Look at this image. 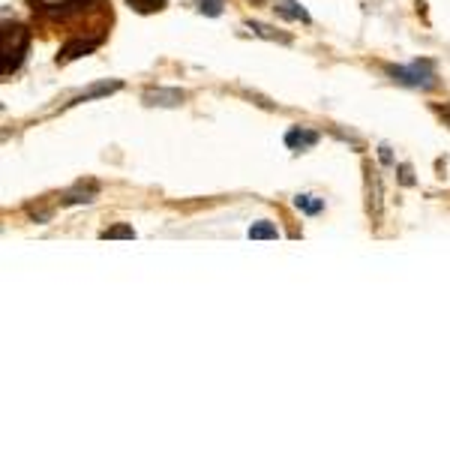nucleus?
Masks as SVG:
<instances>
[{
	"mask_svg": "<svg viewBox=\"0 0 450 450\" xmlns=\"http://www.w3.org/2000/svg\"><path fill=\"white\" fill-rule=\"evenodd\" d=\"M387 75L403 84V87H415V91H432L439 84V75H435V64L432 60H411L405 67H387Z\"/></svg>",
	"mask_w": 450,
	"mask_h": 450,
	"instance_id": "1",
	"label": "nucleus"
},
{
	"mask_svg": "<svg viewBox=\"0 0 450 450\" xmlns=\"http://www.w3.org/2000/svg\"><path fill=\"white\" fill-rule=\"evenodd\" d=\"M30 48V30L24 24H6L4 28V57H0V72L9 75L24 64V54Z\"/></svg>",
	"mask_w": 450,
	"mask_h": 450,
	"instance_id": "2",
	"label": "nucleus"
},
{
	"mask_svg": "<svg viewBox=\"0 0 450 450\" xmlns=\"http://www.w3.org/2000/svg\"><path fill=\"white\" fill-rule=\"evenodd\" d=\"M87 6V0H57V4H48V0H30V9L40 12V16L52 18V21H67L72 16H79V12Z\"/></svg>",
	"mask_w": 450,
	"mask_h": 450,
	"instance_id": "3",
	"label": "nucleus"
},
{
	"mask_svg": "<svg viewBox=\"0 0 450 450\" xmlns=\"http://www.w3.org/2000/svg\"><path fill=\"white\" fill-rule=\"evenodd\" d=\"M142 99L150 108H178V105H183L186 93L178 91V87H150V91L142 93Z\"/></svg>",
	"mask_w": 450,
	"mask_h": 450,
	"instance_id": "4",
	"label": "nucleus"
},
{
	"mask_svg": "<svg viewBox=\"0 0 450 450\" xmlns=\"http://www.w3.org/2000/svg\"><path fill=\"white\" fill-rule=\"evenodd\" d=\"M318 139H321V135H318L316 129H309V127H292L289 132H285V147L294 150V154H300V150L316 147Z\"/></svg>",
	"mask_w": 450,
	"mask_h": 450,
	"instance_id": "5",
	"label": "nucleus"
},
{
	"mask_svg": "<svg viewBox=\"0 0 450 450\" xmlns=\"http://www.w3.org/2000/svg\"><path fill=\"white\" fill-rule=\"evenodd\" d=\"M99 195V186L93 183V180H81V183H75L72 190H67L64 195H60V204L64 207H69V204H91L93 198Z\"/></svg>",
	"mask_w": 450,
	"mask_h": 450,
	"instance_id": "6",
	"label": "nucleus"
},
{
	"mask_svg": "<svg viewBox=\"0 0 450 450\" xmlns=\"http://www.w3.org/2000/svg\"><path fill=\"white\" fill-rule=\"evenodd\" d=\"M103 42V36H93V40H69L57 54V64H69V60H79L84 54H91L93 48Z\"/></svg>",
	"mask_w": 450,
	"mask_h": 450,
	"instance_id": "7",
	"label": "nucleus"
},
{
	"mask_svg": "<svg viewBox=\"0 0 450 450\" xmlns=\"http://www.w3.org/2000/svg\"><path fill=\"white\" fill-rule=\"evenodd\" d=\"M123 87V81H99V84H93L91 91H84V93H79L72 99V103H67V105H81V103H91V99H99V96H108V93H115V91H120Z\"/></svg>",
	"mask_w": 450,
	"mask_h": 450,
	"instance_id": "8",
	"label": "nucleus"
},
{
	"mask_svg": "<svg viewBox=\"0 0 450 450\" xmlns=\"http://www.w3.org/2000/svg\"><path fill=\"white\" fill-rule=\"evenodd\" d=\"M273 9H277V16L279 18H289V21H304V24H309L312 18H309V12L297 4V0H277L273 4Z\"/></svg>",
	"mask_w": 450,
	"mask_h": 450,
	"instance_id": "9",
	"label": "nucleus"
},
{
	"mask_svg": "<svg viewBox=\"0 0 450 450\" xmlns=\"http://www.w3.org/2000/svg\"><path fill=\"white\" fill-rule=\"evenodd\" d=\"M367 186H369V214L379 219L381 217V178L369 166H367Z\"/></svg>",
	"mask_w": 450,
	"mask_h": 450,
	"instance_id": "10",
	"label": "nucleus"
},
{
	"mask_svg": "<svg viewBox=\"0 0 450 450\" xmlns=\"http://www.w3.org/2000/svg\"><path fill=\"white\" fill-rule=\"evenodd\" d=\"M246 30L255 33V36H261V40H277V42H282V45L292 42L289 33H279V30H273V28H267V24H261V21H246Z\"/></svg>",
	"mask_w": 450,
	"mask_h": 450,
	"instance_id": "11",
	"label": "nucleus"
},
{
	"mask_svg": "<svg viewBox=\"0 0 450 450\" xmlns=\"http://www.w3.org/2000/svg\"><path fill=\"white\" fill-rule=\"evenodd\" d=\"M294 207L300 210V214H306V217H316L324 210V198H316V195H309V192H300L294 195Z\"/></svg>",
	"mask_w": 450,
	"mask_h": 450,
	"instance_id": "12",
	"label": "nucleus"
},
{
	"mask_svg": "<svg viewBox=\"0 0 450 450\" xmlns=\"http://www.w3.org/2000/svg\"><path fill=\"white\" fill-rule=\"evenodd\" d=\"M249 241H277L279 237V229L273 222H255V225H249Z\"/></svg>",
	"mask_w": 450,
	"mask_h": 450,
	"instance_id": "13",
	"label": "nucleus"
},
{
	"mask_svg": "<svg viewBox=\"0 0 450 450\" xmlns=\"http://www.w3.org/2000/svg\"><path fill=\"white\" fill-rule=\"evenodd\" d=\"M127 4H129L135 12H142V16H147V12L166 9V0H127Z\"/></svg>",
	"mask_w": 450,
	"mask_h": 450,
	"instance_id": "14",
	"label": "nucleus"
},
{
	"mask_svg": "<svg viewBox=\"0 0 450 450\" xmlns=\"http://www.w3.org/2000/svg\"><path fill=\"white\" fill-rule=\"evenodd\" d=\"M195 4H198V12L210 16V18L222 16V9H225V0H195Z\"/></svg>",
	"mask_w": 450,
	"mask_h": 450,
	"instance_id": "15",
	"label": "nucleus"
},
{
	"mask_svg": "<svg viewBox=\"0 0 450 450\" xmlns=\"http://www.w3.org/2000/svg\"><path fill=\"white\" fill-rule=\"evenodd\" d=\"M103 237H105V241H120V237H129V241H132L135 229H132V225H115V229H105Z\"/></svg>",
	"mask_w": 450,
	"mask_h": 450,
	"instance_id": "16",
	"label": "nucleus"
},
{
	"mask_svg": "<svg viewBox=\"0 0 450 450\" xmlns=\"http://www.w3.org/2000/svg\"><path fill=\"white\" fill-rule=\"evenodd\" d=\"M399 180H403L405 186L415 183V178H411V166H399Z\"/></svg>",
	"mask_w": 450,
	"mask_h": 450,
	"instance_id": "17",
	"label": "nucleus"
},
{
	"mask_svg": "<svg viewBox=\"0 0 450 450\" xmlns=\"http://www.w3.org/2000/svg\"><path fill=\"white\" fill-rule=\"evenodd\" d=\"M379 156H381L384 166H393V154H391V147H387V144H381V147H379Z\"/></svg>",
	"mask_w": 450,
	"mask_h": 450,
	"instance_id": "18",
	"label": "nucleus"
},
{
	"mask_svg": "<svg viewBox=\"0 0 450 450\" xmlns=\"http://www.w3.org/2000/svg\"><path fill=\"white\" fill-rule=\"evenodd\" d=\"M439 115L444 117V123L450 127V103H447V105H439Z\"/></svg>",
	"mask_w": 450,
	"mask_h": 450,
	"instance_id": "19",
	"label": "nucleus"
}]
</instances>
